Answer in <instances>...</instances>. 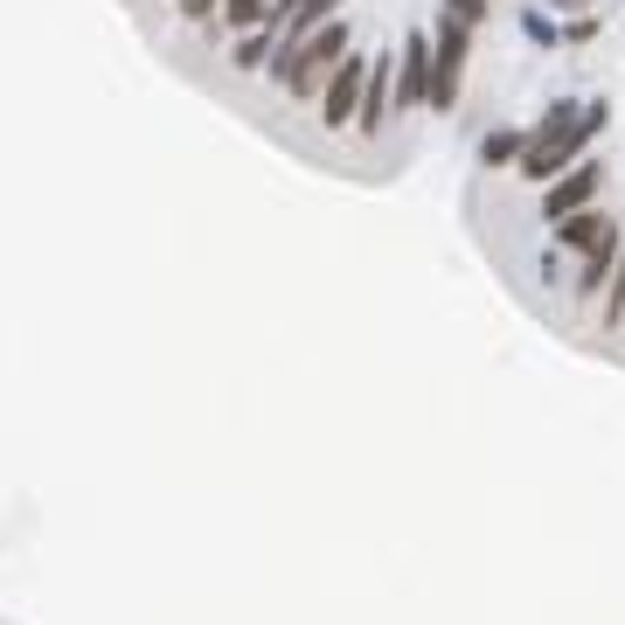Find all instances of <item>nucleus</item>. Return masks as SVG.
Listing matches in <instances>:
<instances>
[{"mask_svg":"<svg viewBox=\"0 0 625 625\" xmlns=\"http://www.w3.org/2000/svg\"><path fill=\"white\" fill-rule=\"evenodd\" d=\"M604 132V105H577V98H563V105H549V119L528 132V154H521V175L528 181H563L577 167V154L591 146Z\"/></svg>","mask_w":625,"mask_h":625,"instance_id":"nucleus-1","label":"nucleus"},{"mask_svg":"<svg viewBox=\"0 0 625 625\" xmlns=\"http://www.w3.org/2000/svg\"><path fill=\"white\" fill-rule=\"evenodd\" d=\"M348 56H354V35H348V22L334 14V22L313 28L307 43H292V49L272 56V84L292 91V98H320V91H327V77L348 63Z\"/></svg>","mask_w":625,"mask_h":625,"instance_id":"nucleus-2","label":"nucleus"},{"mask_svg":"<svg viewBox=\"0 0 625 625\" xmlns=\"http://www.w3.org/2000/svg\"><path fill=\"white\" fill-rule=\"evenodd\" d=\"M466 56H472V28L452 22V14H438V35H431V91H424L431 111H452V105H459Z\"/></svg>","mask_w":625,"mask_h":625,"instance_id":"nucleus-3","label":"nucleus"},{"mask_svg":"<svg viewBox=\"0 0 625 625\" xmlns=\"http://www.w3.org/2000/svg\"><path fill=\"white\" fill-rule=\"evenodd\" d=\"M598 188H604V167H598V160H577L563 181H549V188H542V216H549V223L584 216V208H598Z\"/></svg>","mask_w":625,"mask_h":625,"instance_id":"nucleus-4","label":"nucleus"},{"mask_svg":"<svg viewBox=\"0 0 625 625\" xmlns=\"http://www.w3.org/2000/svg\"><path fill=\"white\" fill-rule=\"evenodd\" d=\"M362 98H369V63H362V56H348V63L327 77V91H320V119H327V125H354V119H362Z\"/></svg>","mask_w":625,"mask_h":625,"instance_id":"nucleus-5","label":"nucleus"},{"mask_svg":"<svg viewBox=\"0 0 625 625\" xmlns=\"http://www.w3.org/2000/svg\"><path fill=\"white\" fill-rule=\"evenodd\" d=\"M431 91V35H404V56H396V111H417Z\"/></svg>","mask_w":625,"mask_h":625,"instance_id":"nucleus-6","label":"nucleus"},{"mask_svg":"<svg viewBox=\"0 0 625 625\" xmlns=\"http://www.w3.org/2000/svg\"><path fill=\"white\" fill-rule=\"evenodd\" d=\"M556 243L563 251H604V243H618V223L604 216V208H584V216H570V223H556Z\"/></svg>","mask_w":625,"mask_h":625,"instance_id":"nucleus-7","label":"nucleus"},{"mask_svg":"<svg viewBox=\"0 0 625 625\" xmlns=\"http://www.w3.org/2000/svg\"><path fill=\"white\" fill-rule=\"evenodd\" d=\"M521 154H528V132H521V125H494V132L480 140V160H486V167H521Z\"/></svg>","mask_w":625,"mask_h":625,"instance_id":"nucleus-8","label":"nucleus"},{"mask_svg":"<svg viewBox=\"0 0 625 625\" xmlns=\"http://www.w3.org/2000/svg\"><path fill=\"white\" fill-rule=\"evenodd\" d=\"M612 272H618V243H604V251L584 257V272H577V299H598L604 286H612Z\"/></svg>","mask_w":625,"mask_h":625,"instance_id":"nucleus-9","label":"nucleus"},{"mask_svg":"<svg viewBox=\"0 0 625 625\" xmlns=\"http://www.w3.org/2000/svg\"><path fill=\"white\" fill-rule=\"evenodd\" d=\"M272 56H278V35H272V28H251V35L230 49V63H237V70H272Z\"/></svg>","mask_w":625,"mask_h":625,"instance_id":"nucleus-10","label":"nucleus"},{"mask_svg":"<svg viewBox=\"0 0 625 625\" xmlns=\"http://www.w3.org/2000/svg\"><path fill=\"white\" fill-rule=\"evenodd\" d=\"M223 22L251 35V28H264V22H272V0H223Z\"/></svg>","mask_w":625,"mask_h":625,"instance_id":"nucleus-11","label":"nucleus"},{"mask_svg":"<svg viewBox=\"0 0 625 625\" xmlns=\"http://www.w3.org/2000/svg\"><path fill=\"white\" fill-rule=\"evenodd\" d=\"M486 8H494V0H445V14H452V22H466V28H472V22H480V14H486Z\"/></svg>","mask_w":625,"mask_h":625,"instance_id":"nucleus-12","label":"nucleus"},{"mask_svg":"<svg viewBox=\"0 0 625 625\" xmlns=\"http://www.w3.org/2000/svg\"><path fill=\"white\" fill-rule=\"evenodd\" d=\"M528 35H536V43H542V49H556V43H563V28H556V22H549V14H528Z\"/></svg>","mask_w":625,"mask_h":625,"instance_id":"nucleus-13","label":"nucleus"},{"mask_svg":"<svg viewBox=\"0 0 625 625\" xmlns=\"http://www.w3.org/2000/svg\"><path fill=\"white\" fill-rule=\"evenodd\" d=\"M591 35H598V22H591V14H577V22L563 28V43H591Z\"/></svg>","mask_w":625,"mask_h":625,"instance_id":"nucleus-14","label":"nucleus"},{"mask_svg":"<svg viewBox=\"0 0 625 625\" xmlns=\"http://www.w3.org/2000/svg\"><path fill=\"white\" fill-rule=\"evenodd\" d=\"M181 14H188V22H208V14H216V0H181Z\"/></svg>","mask_w":625,"mask_h":625,"instance_id":"nucleus-15","label":"nucleus"}]
</instances>
